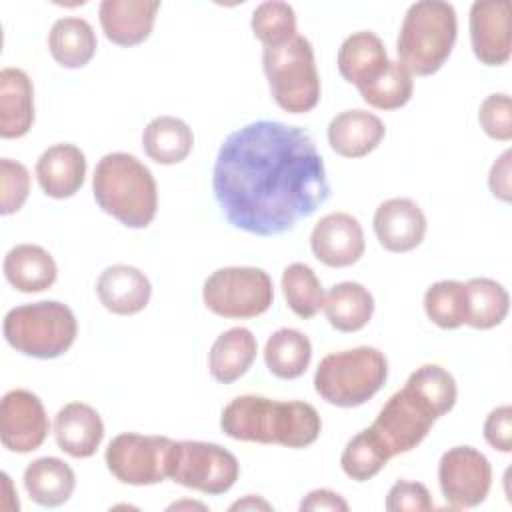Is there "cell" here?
<instances>
[{"mask_svg":"<svg viewBox=\"0 0 512 512\" xmlns=\"http://www.w3.org/2000/svg\"><path fill=\"white\" fill-rule=\"evenodd\" d=\"M374 234L388 252H410L426 236V216L410 198L384 200L374 212Z\"/></svg>","mask_w":512,"mask_h":512,"instance_id":"2e32d148","label":"cell"},{"mask_svg":"<svg viewBox=\"0 0 512 512\" xmlns=\"http://www.w3.org/2000/svg\"><path fill=\"white\" fill-rule=\"evenodd\" d=\"M212 190L234 228L278 236L328 200L330 182L308 132L276 120H256L222 142Z\"/></svg>","mask_w":512,"mask_h":512,"instance_id":"6da1fadb","label":"cell"},{"mask_svg":"<svg viewBox=\"0 0 512 512\" xmlns=\"http://www.w3.org/2000/svg\"><path fill=\"white\" fill-rule=\"evenodd\" d=\"M384 122L366 110H344L328 124V144L344 158H362L384 140Z\"/></svg>","mask_w":512,"mask_h":512,"instance_id":"44dd1931","label":"cell"},{"mask_svg":"<svg viewBox=\"0 0 512 512\" xmlns=\"http://www.w3.org/2000/svg\"><path fill=\"white\" fill-rule=\"evenodd\" d=\"M168 436H142L124 432L110 440L104 460L110 474L122 484L152 486L168 478Z\"/></svg>","mask_w":512,"mask_h":512,"instance_id":"8fae6325","label":"cell"},{"mask_svg":"<svg viewBox=\"0 0 512 512\" xmlns=\"http://www.w3.org/2000/svg\"><path fill=\"white\" fill-rule=\"evenodd\" d=\"M312 254L330 268H346L356 264L364 250V230L348 212H330L322 216L310 234Z\"/></svg>","mask_w":512,"mask_h":512,"instance_id":"9a60e30c","label":"cell"},{"mask_svg":"<svg viewBox=\"0 0 512 512\" xmlns=\"http://www.w3.org/2000/svg\"><path fill=\"white\" fill-rule=\"evenodd\" d=\"M262 68L270 94L284 112L304 114L318 106L320 76L308 38L296 34L282 46L264 48Z\"/></svg>","mask_w":512,"mask_h":512,"instance_id":"ba28073f","label":"cell"},{"mask_svg":"<svg viewBox=\"0 0 512 512\" xmlns=\"http://www.w3.org/2000/svg\"><path fill=\"white\" fill-rule=\"evenodd\" d=\"M96 294L108 312L118 316H132L148 306L152 286L148 276L136 266L114 264L98 276Z\"/></svg>","mask_w":512,"mask_h":512,"instance_id":"ac0fdd59","label":"cell"},{"mask_svg":"<svg viewBox=\"0 0 512 512\" xmlns=\"http://www.w3.org/2000/svg\"><path fill=\"white\" fill-rule=\"evenodd\" d=\"M470 42L474 56L486 66H502L512 54L510 0H476L470 8Z\"/></svg>","mask_w":512,"mask_h":512,"instance_id":"5bb4252c","label":"cell"},{"mask_svg":"<svg viewBox=\"0 0 512 512\" xmlns=\"http://www.w3.org/2000/svg\"><path fill=\"white\" fill-rule=\"evenodd\" d=\"M478 122L490 138L508 142L512 138V100H510V96L504 92L486 96L478 110Z\"/></svg>","mask_w":512,"mask_h":512,"instance_id":"74e56055","label":"cell"},{"mask_svg":"<svg viewBox=\"0 0 512 512\" xmlns=\"http://www.w3.org/2000/svg\"><path fill=\"white\" fill-rule=\"evenodd\" d=\"M254 508L270 510L272 506H270L266 500L256 498V496H252V494H248L246 498H242V500H238V502H234V504L230 506V510H254Z\"/></svg>","mask_w":512,"mask_h":512,"instance_id":"7bdbcfd3","label":"cell"},{"mask_svg":"<svg viewBox=\"0 0 512 512\" xmlns=\"http://www.w3.org/2000/svg\"><path fill=\"white\" fill-rule=\"evenodd\" d=\"M142 146L150 160L158 164H178L192 152L194 134L184 120L176 116H158L144 128Z\"/></svg>","mask_w":512,"mask_h":512,"instance_id":"f1b7e54d","label":"cell"},{"mask_svg":"<svg viewBox=\"0 0 512 512\" xmlns=\"http://www.w3.org/2000/svg\"><path fill=\"white\" fill-rule=\"evenodd\" d=\"M438 484L450 508H474L490 492V460L472 446H454L438 462Z\"/></svg>","mask_w":512,"mask_h":512,"instance_id":"7c38bea8","label":"cell"},{"mask_svg":"<svg viewBox=\"0 0 512 512\" xmlns=\"http://www.w3.org/2000/svg\"><path fill=\"white\" fill-rule=\"evenodd\" d=\"M390 458L392 454L382 438L372 428H366L348 440L340 456V466L348 478L366 482L374 478Z\"/></svg>","mask_w":512,"mask_h":512,"instance_id":"1f68e13d","label":"cell"},{"mask_svg":"<svg viewBox=\"0 0 512 512\" xmlns=\"http://www.w3.org/2000/svg\"><path fill=\"white\" fill-rule=\"evenodd\" d=\"M0 180H2V200L0 212L4 216L18 212L30 192V174L26 166L12 158L0 160Z\"/></svg>","mask_w":512,"mask_h":512,"instance_id":"8d00e7d4","label":"cell"},{"mask_svg":"<svg viewBox=\"0 0 512 512\" xmlns=\"http://www.w3.org/2000/svg\"><path fill=\"white\" fill-rule=\"evenodd\" d=\"M4 276L18 292L48 290L58 276V266L48 250L38 244H18L4 256Z\"/></svg>","mask_w":512,"mask_h":512,"instance_id":"cb8c5ba5","label":"cell"},{"mask_svg":"<svg viewBox=\"0 0 512 512\" xmlns=\"http://www.w3.org/2000/svg\"><path fill=\"white\" fill-rule=\"evenodd\" d=\"M180 508H200V510H206V506L198 504V502H176L168 510H180Z\"/></svg>","mask_w":512,"mask_h":512,"instance_id":"ee69618b","label":"cell"},{"mask_svg":"<svg viewBox=\"0 0 512 512\" xmlns=\"http://www.w3.org/2000/svg\"><path fill=\"white\" fill-rule=\"evenodd\" d=\"M458 36V18L450 2L420 0L404 14L396 52L398 62L414 76H430L448 60Z\"/></svg>","mask_w":512,"mask_h":512,"instance_id":"5b68a950","label":"cell"},{"mask_svg":"<svg viewBox=\"0 0 512 512\" xmlns=\"http://www.w3.org/2000/svg\"><path fill=\"white\" fill-rule=\"evenodd\" d=\"M434 502L428 488L420 482L398 480L392 484L386 496L388 512H426L432 510Z\"/></svg>","mask_w":512,"mask_h":512,"instance_id":"f35d334b","label":"cell"},{"mask_svg":"<svg viewBox=\"0 0 512 512\" xmlns=\"http://www.w3.org/2000/svg\"><path fill=\"white\" fill-rule=\"evenodd\" d=\"M36 178L42 192L64 200L74 196L86 178V156L74 144H54L36 162Z\"/></svg>","mask_w":512,"mask_h":512,"instance_id":"ffe728a7","label":"cell"},{"mask_svg":"<svg viewBox=\"0 0 512 512\" xmlns=\"http://www.w3.org/2000/svg\"><path fill=\"white\" fill-rule=\"evenodd\" d=\"M312 360V344L296 328H280L268 336L264 346L266 368L282 380L300 378Z\"/></svg>","mask_w":512,"mask_h":512,"instance_id":"f546056e","label":"cell"},{"mask_svg":"<svg viewBox=\"0 0 512 512\" xmlns=\"http://www.w3.org/2000/svg\"><path fill=\"white\" fill-rule=\"evenodd\" d=\"M220 428L240 442L280 444L286 448H306L314 444L322 430L318 410L300 400H272L244 394L224 406Z\"/></svg>","mask_w":512,"mask_h":512,"instance_id":"3957f363","label":"cell"},{"mask_svg":"<svg viewBox=\"0 0 512 512\" xmlns=\"http://www.w3.org/2000/svg\"><path fill=\"white\" fill-rule=\"evenodd\" d=\"M390 58L384 42L368 30L350 34L338 48V72L340 76L354 84L358 90L376 80L388 66Z\"/></svg>","mask_w":512,"mask_h":512,"instance_id":"7402d4cb","label":"cell"},{"mask_svg":"<svg viewBox=\"0 0 512 512\" xmlns=\"http://www.w3.org/2000/svg\"><path fill=\"white\" fill-rule=\"evenodd\" d=\"M158 10V0H102L98 18L104 36L112 44L128 48L150 36Z\"/></svg>","mask_w":512,"mask_h":512,"instance_id":"e0dca14e","label":"cell"},{"mask_svg":"<svg viewBox=\"0 0 512 512\" xmlns=\"http://www.w3.org/2000/svg\"><path fill=\"white\" fill-rule=\"evenodd\" d=\"M2 332L16 352L52 360L74 344L78 324L74 312L64 302L40 300L8 310Z\"/></svg>","mask_w":512,"mask_h":512,"instance_id":"52a82bcc","label":"cell"},{"mask_svg":"<svg viewBox=\"0 0 512 512\" xmlns=\"http://www.w3.org/2000/svg\"><path fill=\"white\" fill-rule=\"evenodd\" d=\"M22 480L30 500L44 508L66 504L76 488L74 470L56 456H42L30 462Z\"/></svg>","mask_w":512,"mask_h":512,"instance_id":"d4e9b609","label":"cell"},{"mask_svg":"<svg viewBox=\"0 0 512 512\" xmlns=\"http://www.w3.org/2000/svg\"><path fill=\"white\" fill-rule=\"evenodd\" d=\"M250 26L264 48H276L296 36V12L288 2L266 0L254 8Z\"/></svg>","mask_w":512,"mask_h":512,"instance_id":"d590c367","label":"cell"},{"mask_svg":"<svg viewBox=\"0 0 512 512\" xmlns=\"http://www.w3.org/2000/svg\"><path fill=\"white\" fill-rule=\"evenodd\" d=\"M98 42L88 20L78 16L58 18L48 34V50L62 68H82L96 54Z\"/></svg>","mask_w":512,"mask_h":512,"instance_id":"83f0119b","label":"cell"},{"mask_svg":"<svg viewBox=\"0 0 512 512\" xmlns=\"http://www.w3.org/2000/svg\"><path fill=\"white\" fill-rule=\"evenodd\" d=\"M358 92L362 100L372 108L398 110L410 102L414 92V80L412 74L398 60H390L386 70Z\"/></svg>","mask_w":512,"mask_h":512,"instance_id":"e575fe53","label":"cell"},{"mask_svg":"<svg viewBox=\"0 0 512 512\" xmlns=\"http://www.w3.org/2000/svg\"><path fill=\"white\" fill-rule=\"evenodd\" d=\"M388 378L384 352L372 346L332 352L314 372L316 394L338 408H354L368 402Z\"/></svg>","mask_w":512,"mask_h":512,"instance_id":"8992f818","label":"cell"},{"mask_svg":"<svg viewBox=\"0 0 512 512\" xmlns=\"http://www.w3.org/2000/svg\"><path fill=\"white\" fill-rule=\"evenodd\" d=\"M166 470L176 484L210 496L228 492L240 476V464L230 450L202 440L172 442Z\"/></svg>","mask_w":512,"mask_h":512,"instance_id":"30bf717a","label":"cell"},{"mask_svg":"<svg viewBox=\"0 0 512 512\" xmlns=\"http://www.w3.org/2000/svg\"><path fill=\"white\" fill-rule=\"evenodd\" d=\"M54 438L68 456L90 458L102 444L104 422L90 404L68 402L54 416Z\"/></svg>","mask_w":512,"mask_h":512,"instance_id":"d6986e66","label":"cell"},{"mask_svg":"<svg viewBox=\"0 0 512 512\" xmlns=\"http://www.w3.org/2000/svg\"><path fill=\"white\" fill-rule=\"evenodd\" d=\"M456 398L454 376L438 364H424L386 400L370 428L392 456L410 452L428 436L432 424L454 408Z\"/></svg>","mask_w":512,"mask_h":512,"instance_id":"7a4b0ae2","label":"cell"},{"mask_svg":"<svg viewBox=\"0 0 512 512\" xmlns=\"http://www.w3.org/2000/svg\"><path fill=\"white\" fill-rule=\"evenodd\" d=\"M50 422L42 400L24 388L8 390L0 402V440L10 452L26 454L40 448Z\"/></svg>","mask_w":512,"mask_h":512,"instance_id":"4fadbf2b","label":"cell"},{"mask_svg":"<svg viewBox=\"0 0 512 512\" xmlns=\"http://www.w3.org/2000/svg\"><path fill=\"white\" fill-rule=\"evenodd\" d=\"M256 352L258 342L248 328L234 326L222 332L214 340L208 354V368L212 378L220 384H232L248 372L256 360Z\"/></svg>","mask_w":512,"mask_h":512,"instance_id":"484cf974","label":"cell"},{"mask_svg":"<svg viewBox=\"0 0 512 512\" xmlns=\"http://www.w3.org/2000/svg\"><path fill=\"white\" fill-rule=\"evenodd\" d=\"M510 158L512 152L504 150L500 154V158L492 164L490 174H488V186L494 198L502 200V202H510L512 200V178H510Z\"/></svg>","mask_w":512,"mask_h":512,"instance_id":"60d3db41","label":"cell"},{"mask_svg":"<svg viewBox=\"0 0 512 512\" xmlns=\"http://www.w3.org/2000/svg\"><path fill=\"white\" fill-rule=\"evenodd\" d=\"M424 312L438 328H460L468 316L466 284L458 280L434 282L424 294Z\"/></svg>","mask_w":512,"mask_h":512,"instance_id":"836d02e7","label":"cell"},{"mask_svg":"<svg viewBox=\"0 0 512 512\" xmlns=\"http://www.w3.org/2000/svg\"><path fill=\"white\" fill-rule=\"evenodd\" d=\"M484 438L498 452H512V408L510 404L494 408L484 420Z\"/></svg>","mask_w":512,"mask_h":512,"instance_id":"ab89813d","label":"cell"},{"mask_svg":"<svg viewBox=\"0 0 512 512\" xmlns=\"http://www.w3.org/2000/svg\"><path fill=\"white\" fill-rule=\"evenodd\" d=\"M348 508H350L348 502L340 494H336L328 488H316V490L308 492L300 502L302 512H318V510L320 512H324V510H328V512H348Z\"/></svg>","mask_w":512,"mask_h":512,"instance_id":"b9f144b4","label":"cell"},{"mask_svg":"<svg viewBox=\"0 0 512 512\" xmlns=\"http://www.w3.org/2000/svg\"><path fill=\"white\" fill-rule=\"evenodd\" d=\"M322 310L338 332H358L372 320L374 298L358 282H338L326 292Z\"/></svg>","mask_w":512,"mask_h":512,"instance_id":"4316f807","label":"cell"},{"mask_svg":"<svg viewBox=\"0 0 512 512\" xmlns=\"http://www.w3.org/2000/svg\"><path fill=\"white\" fill-rule=\"evenodd\" d=\"M202 300L216 316L234 320L256 318L274 302L272 278L256 266L218 268L204 280Z\"/></svg>","mask_w":512,"mask_h":512,"instance_id":"9c48e42d","label":"cell"},{"mask_svg":"<svg viewBox=\"0 0 512 512\" xmlns=\"http://www.w3.org/2000/svg\"><path fill=\"white\" fill-rule=\"evenodd\" d=\"M34 124V88L20 68L0 72V136L20 138Z\"/></svg>","mask_w":512,"mask_h":512,"instance_id":"603a6c76","label":"cell"},{"mask_svg":"<svg viewBox=\"0 0 512 512\" xmlns=\"http://www.w3.org/2000/svg\"><path fill=\"white\" fill-rule=\"evenodd\" d=\"M96 204L128 228H146L158 210V188L152 172L128 152H110L94 168Z\"/></svg>","mask_w":512,"mask_h":512,"instance_id":"277c9868","label":"cell"},{"mask_svg":"<svg viewBox=\"0 0 512 512\" xmlns=\"http://www.w3.org/2000/svg\"><path fill=\"white\" fill-rule=\"evenodd\" d=\"M282 292L290 310L308 320L316 316L324 306V288L316 272L302 262H294L282 272Z\"/></svg>","mask_w":512,"mask_h":512,"instance_id":"d6a6232c","label":"cell"},{"mask_svg":"<svg viewBox=\"0 0 512 512\" xmlns=\"http://www.w3.org/2000/svg\"><path fill=\"white\" fill-rule=\"evenodd\" d=\"M468 316L466 324L476 330H490L504 322L510 308L506 288L492 278H470L466 282Z\"/></svg>","mask_w":512,"mask_h":512,"instance_id":"4dcf8cb0","label":"cell"}]
</instances>
